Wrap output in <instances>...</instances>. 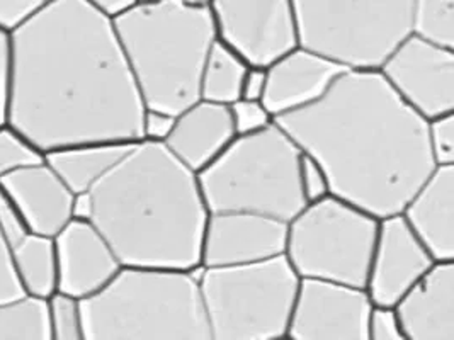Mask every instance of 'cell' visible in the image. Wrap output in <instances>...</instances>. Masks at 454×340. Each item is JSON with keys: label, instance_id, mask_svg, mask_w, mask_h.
Returning a JSON list of instances; mask_svg holds the SVG:
<instances>
[{"label": "cell", "instance_id": "30bf717a", "mask_svg": "<svg viewBox=\"0 0 454 340\" xmlns=\"http://www.w3.org/2000/svg\"><path fill=\"white\" fill-rule=\"evenodd\" d=\"M216 38L252 66H268L298 46L293 0H209Z\"/></svg>", "mask_w": 454, "mask_h": 340}, {"label": "cell", "instance_id": "1f68e13d", "mask_svg": "<svg viewBox=\"0 0 454 340\" xmlns=\"http://www.w3.org/2000/svg\"><path fill=\"white\" fill-rule=\"evenodd\" d=\"M300 186L307 205L324 199L331 194L329 177L325 170L307 153H303L300 160Z\"/></svg>", "mask_w": 454, "mask_h": 340}, {"label": "cell", "instance_id": "d590c367", "mask_svg": "<svg viewBox=\"0 0 454 340\" xmlns=\"http://www.w3.org/2000/svg\"><path fill=\"white\" fill-rule=\"evenodd\" d=\"M176 121V114L159 109H145L142 120V140L164 143Z\"/></svg>", "mask_w": 454, "mask_h": 340}, {"label": "cell", "instance_id": "5b68a950", "mask_svg": "<svg viewBox=\"0 0 454 340\" xmlns=\"http://www.w3.org/2000/svg\"><path fill=\"white\" fill-rule=\"evenodd\" d=\"M81 305L83 340H211L198 267L121 266Z\"/></svg>", "mask_w": 454, "mask_h": 340}, {"label": "cell", "instance_id": "9c48e42d", "mask_svg": "<svg viewBox=\"0 0 454 340\" xmlns=\"http://www.w3.org/2000/svg\"><path fill=\"white\" fill-rule=\"evenodd\" d=\"M378 223L372 212L329 194L289 220L285 255L300 277L366 288Z\"/></svg>", "mask_w": 454, "mask_h": 340}, {"label": "cell", "instance_id": "9a60e30c", "mask_svg": "<svg viewBox=\"0 0 454 340\" xmlns=\"http://www.w3.org/2000/svg\"><path fill=\"white\" fill-rule=\"evenodd\" d=\"M57 252V291L85 299L103 290L121 269L109 242L87 220H70L53 236Z\"/></svg>", "mask_w": 454, "mask_h": 340}, {"label": "cell", "instance_id": "8d00e7d4", "mask_svg": "<svg viewBox=\"0 0 454 340\" xmlns=\"http://www.w3.org/2000/svg\"><path fill=\"white\" fill-rule=\"evenodd\" d=\"M264 90H266V68L248 65L247 73H246L244 82H242L240 99L262 101Z\"/></svg>", "mask_w": 454, "mask_h": 340}, {"label": "cell", "instance_id": "2e32d148", "mask_svg": "<svg viewBox=\"0 0 454 340\" xmlns=\"http://www.w3.org/2000/svg\"><path fill=\"white\" fill-rule=\"evenodd\" d=\"M344 70L331 58L298 44L266 66V90L261 103L274 120L310 106Z\"/></svg>", "mask_w": 454, "mask_h": 340}, {"label": "cell", "instance_id": "6da1fadb", "mask_svg": "<svg viewBox=\"0 0 454 340\" xmlns=\"http://www.w3.org/2000/svg\"><path fill=\"white\" fill-rule=\"evenodd\" d=\"M12 35L7 123L43 153L90 142H142L145 104L113 19L55 0Z\"/></svg>", "mask_w": 454, "mask_h": 340}, {"label": "cell", "instance_id": "4fadbf2b", "mask_svg": "<svg viewBox=\"0 0 454 340\" xmlns=\"http://www.w3.org/2000/svg\"><path fill=\"white\" fill-rule=\"evenodd\" d=\"M288 221L252 212H209L201 266H237L285 255Z\"/></svg>", "mask_w": 454, "mask_h": 340}, {"label": "cell", "instance_id": "3957f363", "mask_svg": "<svg viewBox=\"0 0 454 340\" xmlns=\"http://www.w3.org/2000/svg\"><path fill=\"white\" fill-rule=\"evenodd\" d=\"M89 192L90 221L123 266H201L207 203L196 172L187 169L164 143H133Z\"/></svg>", "mask_w": 454, "mask_h": 340}, {"label": "cell", "instance_id": "8992f818", "mask_svg": "<svg viewBox=\"0 0 454 340\" xmlns=\"http://www.w3.org/2000/svg\"><path fill=\"white\" fill-rule=\"evenodd\" d=\"M303 151L276 121L239 135L198 182L207 212H252L289 221L307 206L300 186Z\"/></svg>", "mask_w": 454, "mask_h": 340}, {"label": "cell", "instance_id": "603a6c76", "mask_svg": "<svg viewBox=\"0 0 454 340\" xmlns=\"http://www.w3.org/2000/svg\"><path fill=\"white\" fill-rule=\"evenodd\" d=\"M248 64L218 38L211 44L200 77V99L233 104L240 99Z\"/></svg>", "mask_w": 454, "mask_h": 340}, {"label": "cell", "instance_id": "7c38bea8", "mask_svg": "<svg viewBox=\"0 0 454 340\" xmlns=\"http://www.w3.org/2000/svg\"><path fill=\"white\" fill-rule=\"evenodd\" d=\"M424 120L454 112V50L409 35L378 68Z\"/></svg>", "mask_w": 454, "mask_h": 340}, {"label": "cell", "instance_id": "f1b7e54d", "mask_svg": "<svg viewBox=\"0 0 454 340\" xmlns=\"http://www.w3.org/2000/svg\"><path fill=\"white\" fill-rule=\"evenodd\" d=\"M230 112L233 120L235 133L239 135H248L255 133L259 129H264L274 123L272 114L269 112L268 107L261 101H248V99H239L233 104H230Z\"/></svg>", "mask_w": 454, "mask_h": 340}, {"label": "cell", "instance_id": "8fae6325", "mask_svg": "<svg viewBox=\"0 0 454 340\" xmlns=\"http://www.w3.org/2000/svg\"><path fill=\"white\" fill-rule=\"evenodd\" d=\"M372 308L366 288L300 277L286 339L368 340Z\"/></svg>", "mask_w": 454, "mask_h": 340}, {"label": "cell", "instance_id": "d6986e66", "mask_svg": "<svg viewBox=\"0 0 454 340\" xmlns=\"http://www.w3.org/2000/svg\"><path fill=\"white\" fill-rule=\"evenodd\" d=\"M237 136L230 106L198 99L176 114L164 145L192 172L207 167Z\"/></svg>", "mask_w": 454, "mask_h": 340}, {"label": "cell", "instance_id": "5bb4252c", "mask_svg": "<svg viewBox=\"0 0 454 340\" xmlns=\"http://www.w3.org/2000/svg\"><path fill=\"white\" fill-rule=\"evenodd\" d=\"M435 262L400 212L380 218L366 282L372 305L393 306Z\"/></svg>", "mask_w": 454, "mask_h": 340}, {"label": "cell", "instance_id": "277c9868", "mask_svg": "<svg viewBox=\"0 0 454 340\" xmlns=\"http://www.w3.org/2000/svg\"><path fill=\"white\" fill-rule=\"evenodd\" d=\"M113 24L145 109L179 114L200 99L201 70L216 40L209 7L135 4Z\"/></svg>", "mask_w": 454, "mask_h": 340}, {"label": "cell", "instance_id": "836d02e7", "mask_svg": "<svg viewBox=\"0 0 454 340\" xmlns=\"http://www.w3.org/2000/svg\"><path fill=\"white\" fill-rule=\"evenodd\" d=\"M0 232L11 243V247L29 234L21 212L2 188H0Z\"/></svg>", "mask_w": 454, "mask_h": 340}, {"label": "cell", "instance_id": "83f0119b", "mask_svg": "<svg viewBox=\"0 0 454 340\" xmlns=\"http://www.w3.org/2000/svg\"><path fill=\"white\" fill-rule=\"evenodd\" d=\"M427 143L435 167L454 166V112L427 120Z\"/></svg>", "mask_w": 454, "mask_h": 340}, {"label": "cell", "instance_id": "e0dca14e", "mask_svg": "<svg viewBox=\"0 0 454 340\" xmlns=\"http://www.w3.org/2000/svg\"><path fill=\"white\" fill-rule=\"evenodd\" d=\"M393 306L405 340H454V260L435 262Z\"/></svg>", "mask_w": 454, "mask_h": 340}, {"label": "cell", "instance_id": "52a82bcc", "mask_svg": "<svg viewBox=\"0 0 454 340\" xmlns=\"http://www.w3.org/2000/svg\"><path fill=\"white\" fill-rule=\"evenodd\" d=\"M211 340H283L300 276L286 255L266 260L198 267Z\"/></svg>", "mask_w": 454, "mask_h": 340}, {"label": "cell", "instance_id": "7a4b0ae2", "mask_svg": "<svg viewBox=\"0 0 454 340\" xmlns=\"http://www.w3.org/2000/svg\"><path fill=\"white\" fill-rule=\"evenodd\" d=\"M329 177L332 196L385 218L435 169L427 120L378 70H344L313 104L274 120Z\"/></svg>", "mask_w": 454, "mask_h": 340}, {"label": "cell", "instance_id": "44dd1931", "mask_svg": "<svg viewBox=\"0 0 454 340\" xmlns=\"http://www.w3.org/2000/svg\"><path fill=\"white\" fill-rule=\"evenodd\" d=\"M133 147L124 142H90L50 150L44 162L74 194L89 192L104 175L120 164Z\"/></svg>", "mask_w": 454, "mask_h": 340}, {"label": "cell", "instance_id": "ba28073f", "mask_svg": "<svg viewBox=\"0 0 454 340\" xmlns=\"http://www.w3.org/2000/svg\"><path fill=\"white\" fill-rule=\"evenodd\" d=\"M298 44L346 70H378L412 33L413 0H293Z\"/></svg>", "mask_w": 454, "mask_h": 340}, {"label": "cell", "instance_id": "4dcf8cb0", "mask_svg": "<svg viewBox=\"0 0 454 340\" xmlns=\"http://www.w3.org/2000/svg\"><path fill=\"white\" fill-rule=\"evenodd\" d=\"M55 0H0V27L12 33Z\"/></svg>", "mask_w": 454, "mask_h": 340}, {"label": "cell", "instance_id": "d6a6232c", "mask_svg": "<svg viewBox=\"0 0 454 340\" xmlns=\"http://www.w3.org/2000/svg\"><path fill=\"white\" fill-rule=\"evenodd\" d=\"M368 340H405L395 306L372 305L368 319Z\"/></svg>", "mask_w": 454, "mask_h": 340}, {"label": "cell", "instance_id": "ab89813d", "mask_svg": "<svg viewBox=\"0 0 454 340\" xmlns=\"http://www.w3.org/2000/svg\"><path fill=\"white\" fill-rule=\"evenodd\" d=\"M187 7H209V0H179Z\"/></svg>", "mask_w": 454, "mask_h": 340}, {"label": "cell", "instance_id": "cb8c5ba5", "mask_svg": "<svg viewBox=\"0 0 454 340\" xmlns=\"http://www.w3.org/2000/svg\"><path fill=\"white\" fill-rule=\"evenodd\" d=\"M0 340H51L48 298L22 293L2 301Z\"/></svg>", "mask_w": 454, "mask_h": 340}, {"label": "cell", "instance_id": "d4e9b609", "mask_svg": "<svg viewBox=\"0 0 454 340\" xmlns=\"http://www.w3.org/2000/svg\"><path fill=\"white\" fill-rule=\"evenodd\" d=\"M411 35L454 50V0H413Z\"/></svg>", "mask_w": 454, "mask_h": 340}, {"label": "cell", "instance_id": "e575fe53", "mask_svg": "<svg viewBox=\"0 0 454 340\" xmlns=\"http://www.w3.org/2000/svg\"><path fill=\"white\" fill-rule=\"evenodd\" d=\"M20 295L22 290L12 266V247L0 232V303Z\"/></svg>", "mask_w": 454, "mask_h": 340}, {"label": "cell", "instance_id": "484cf974", "mask_svg": "<svg viewBox=\"0 0 454 340\" xmlns=\"http://www.w3.org/2000/svg\"><path fill=\"white\" fill-rule=\"evenodd\" d=\"M42 160H44V153L20 129L9 123L0 127V179Z\"/></svg>", "mask_w": 454, "mask_h": 340}, {"label": "cell", "instance_id": "ac0fdd59", "mask_svg": "<svg viewBox=\"0 0 454 340\" xmlns=\"http://www.w3.org/2000/svg\"><path fill=\"white\" fill-rule=\"evenodd\" d=\"M0 188L21 212L29 234L55 236L74 220L75 194L44 160L4 175Z\"/></svg>", "mask_w": 454, "mask_h": 340}, {"label": "cell", "instance_id": "74e56055", "mask_svg": "<svg viewBox=\"0 0 454 340\" xmlns=\"http://www.w3.org/2000/svg\"><path fill=\"white\" fill-rule=\"evenodd\" d=\"M85 2L109 19H116L118 16H121L137 4L135 0H85Z\"/></svg>", "mask_w": 454, "mask_h": 340}, {"label": "cell", "instance_id": "f35d334b", "mask_svg": "<svg viewBox=\"0 0 454 340\" xmlns=\"http://www.w3.org/2000/svg\"><path fill=\"white\" fill-rule=\"evenodd\" d=\"M92 216V197L90 192H79L74 196L72 203V218L74 220H87L90 221Z\"/></svg>", "mask_w": 454, "mask_h": 340}, {"label": "cell", "instance_id": "60d3db41", "mask_svg": "<svg viewBox=\"0 0 454 340\" xmlns=\"http://www.w3.org/2000/svg\"><path fill=\"white\" fill-rule=\"evenodd\" d=\"M137 4H155V2H160V0H135Z\"/></svg>", "mask_w": 454, "mask_h": 340}, {"label": "cell", "instance_id": "4316f807", "mask_svg": "<svg viewBox=\"0 0 454 340\" xmlns=\"http://www.w3.org/2000/svg\"><path fill=\"white\" fill-rule=\"evenodd\" d=\"M51 340H83L81 299L62 291L48 298Z\"/></svg>", "mask_w": 454, "mask_h": 340}, {"label": "cell", "instance_id": "7402d4cb", "mask_svg": "<svg viewBox=\"0 0 454 340\" xmlns=\"http://www.w3.org/2000/svg\"><path fill=\"white\" fill-rule=\"evenodd\" d=\"M12 266L22 293L50 298L57 291V252L53 236L27 234L12 245Z\"/></svg>", "mask_w": 454, "mask_h": 340}, {"label": "cell", "instance_id": "ffe728a7", "mask_svg": "<svg viewBox=\"0 0 454 340\" xmlns=\"http://www.w3.org/2000/svg\"><path fill=\"white\" fill-rule=\"evenodd\" d=\"M437 262L454 260V166H439L400 212Z\"/></svg>", "mask_w": 454, "mask_h": 340}, {"label": "cell", "instance_id": "f546056e", "mask_svg": "<svg viewBox=\"0 0 454 340\" xmlns=\"http://www.w3.org/2000/svg\"><path fill=\"white\" fill-rule=\"evenodd\" d=\"M12 75H14V57H12V35L0 27V127L7 125L11 96H12Z\"/></svg>", "mask_w": 454, "mask_h": 340}]
</instances>
